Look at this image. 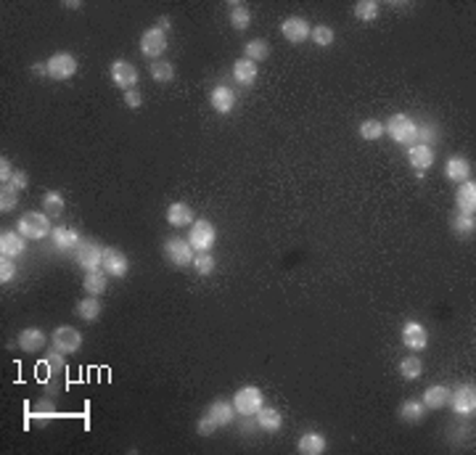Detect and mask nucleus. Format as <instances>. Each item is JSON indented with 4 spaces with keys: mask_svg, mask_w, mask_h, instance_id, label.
Segmentation results:
<instances>
[{
    "mask_svg": "<svg viewBox=\"0 0 476 455\" xmlns=\"http://www.w3.org/2000/svg\"><path fill=\"white\" fill-rule=\"evenodd\" d=\"M236 416L238 413H236V408H233V402H228V400H215V402L204 411V416L198 418L196 432L201 437L215 434L222 426H230V424L236 421Z\"/></svg>",
    "mask_w": 476,
    "mask_h": 455,
    "instance_id": "f257e3e1",
    "label": "nucleus"
},
{
    "mask_svg": "<svg viewBox=\"0 0 476 455\" xmlns=\"http://www.w3.org/2000/svg\"><path fill=\"white\" fill-rule=\"evenodd\" d=\"M384 130H386V135L395 143H402V146H413L418 140V122L413 117H408V114H402V112H397V114L386 119Z\"/></svg>",
    "mask_w": 476,
    "mask_h": 455,
    "instance_id": "f03ea898",
    "label": "nucleus"
},
{
    "mask_svg": "<svg viewBox=\"0 0 476 455\" xmlns=\"http://www.w3.org/2000/svg\"><path fill=\"white\" fill-rule=\"evenodd\" d=\"M262 405H265V397H262V389L254 387V384L241 387L236 395H233V408H236L238 416L243 418H254Z\"/></svg>",
    "mask_w": 476,
    "mask_h": 455,
    "instance_id": "7ed1b4c3",
    "label": "nucleus"
},
{
    "mask_svg": "<svg viewBox=\"0 0 476 455\" xmlns=\"http://www.w3.org/2000/svg\"><path fill=\"white\" fill-rule=\"evenodd\" d=\"M16 228H19V233L27 241H40V238L51 236V231H53L51 228V218L45 212H27V215H21Z\"/></svg>",
    "mask_w": 476,
    "mask_h": 455,
    "instance_id": "20e7f679",
    "label": "nucleus"
},
{
    "mask_svg": "<svg viewBox=\"0 0 476 455\" xmlns=\"http://www.w3.org/2000/svg\"><path fill=\"white\" fill-rule=\"evenodd\" d=\"M188 244L194 246V252H212L217 244V228L209 220H196L188 228Z\"/></svg>",
    "mask_w": 476,
    "mask_h": 455,
    "instance_id": "39448f33",
    "label": "nucleus"
},
{
    "mask_svg": "<svg viewBox=\"0 0 476 455\" xmlns=\"http://www.w3.org/2000/svg\"><path fill=\"white\" fill-rule=\"evenodd\" d=\"M167 45H170V40H167V32H161L157 24L154 27H148L143 35H140V53L146 56V59L157 61L164 56V51H167Z\"/></svg>",
    "mask_w": 476,
    "mask_h": 455,
    "instance_id": "423d86ee",
    "label": "nucleus"
},
{
    "mask_svg": "<svg viewBox=\"0 0 476 455\" xmlns=\"http://www.w3.org/2000/svg\"><path fill=\"white\" fill-rule=\"evenodd\" d=\"M164 257L170 259L175 268H188V265H194V257H196V252H194V246L188 244V238H167L164 241Z\"/></svg>",
    "mask_w": 476,
    "mask_h": 455,
    "instance_id": "0eeeda50",
    "label": "nucleus"
},
{
    "mask_svg": "<svg viewBox=\"0 0 476 455\" xmlns=\"http://www.w3.org/2000/svg\"><path fill=\"white\" fill-rule=\"evenodd\" d=\"M103 249L98 241H90V238H82L79 246L75 249V259L82 270H98L101 262H103Z\"/></svg>",
    "mask_w": 476,
    "mask_h": 455,
    "instance_id": "6e6552de",
    "label": "nucleus"
},
{
    "mask_svg": "<svg viewBox=\"0 0 476 455\" xmlns=\"http://www.w3.org/2000/svg\"><path fill=\"white\" fill-rule=\"evenodd\" d=\"M77 69H79L77 59L72 53H66V51H59V53H53L48 59V77L51 79H59V82L72 79L77 75Z\"/></svg>",
    "mask_w": 476,
    "mask_h": 455,
    "instance_id": "1a4fd4ad",
    "label": "nucleus"
},
{
    "mask_svg": "<svg viewBox=\"0 0 476 455\" xmlns=\"http://www.w3.org/2000/svg\"><path fill=\"white\" fill-rule=\"evenodd\" d=\"M458 416H474L476 411V387L474 384H460L455 392H450V402Z\"/></svg>",
    "mask_w": 476,
    "mask_h": 455,
    "instance_id": "9d476101",
    "label": "nucleus"
},
{
    "mask_svg": "<svg viewBox=\"0 0 476 455\" xmlns=\"http://www.w3.org/2000/svg\"><path fill=\"white\" fill-rule=\"evenodd\" d=\"M101 268L109 273V278H124L130 273V259L127 255L117 249V246H106L103 249V262H101Z\"/></svg>",
    "mask_w": 476,
    "mask_h": 455,
    "instance_id": "9b49d317",
    "label": "nucleus"
},
{
    "mask_svg": "<svg viewBox=\"0 0 476 455\" xmlns=\"http://www.w3.org/2000/svg\"><path fill=\"white\" fill-rule=\"evenodd\" d=\"M402 344L410 350V352H423L429 347V331L418 323V320H408L402 326Z\"/></svg>",
    "mask_w": 476,
    "mask_h": 455,
    "instance_id": "f8f14e48",
    "label": "nucleus"
},
{
    "mask_svg": "<svg viewBox=\"0 0 476 455\" xmlns=\"http://www.w3.org/2000/svg\"><path fill=\"white\" fill-rule=\"evenodd\" d=\"M53 347L64 352V355H72V352H77L79 347H82V334H79L77 328H72V326H59L53 334Z\"/></svg>",
    "mask_w": 476,
    "mask_h": 455,
    "instance_id": "ddd939ff",
    "label": "nucleus"
},
{
    "mask_svg": "<svg viewBox=\"0 0 476 455\" xmlns=\"http://www.w3.org/2000/svg\"><path fill=\"white\" fill-rule=\"evenodd\" d=\"M310 32H313V27L307 24L304 16H286L283 24H280V35L289 40V42H304V40H310Z\"/></svg>",
    "mask_w": 476,
    "mask_h": 455,
    "instance_id": "4468645a",
    "label": "nucleus"
},
{
    "mask_svg": "<svg viewBox=\"0 0 476 455\" xmlns=\"http://www.w3.org/2000/svg\"><path fill=\"white\" fill-rule=\"evenodd\" d=\"M111 82L117 85L119 90H133L135 85H138V69L130 64V61H114L111 64Z\"/></svg>",
    "mask_w": 476,
    "mask_h": 455,
    "instance_id": "2eb2a0df",
    "label": "nucleus"
},
{
    "mask_svg": "<svg viewBox=\"0 0 476 455\" xmlns=\"http://www.w3.org/2000/svg\"><path fill=\"white\" fill-rule=\"evenodd\" d=\"M51 241H53V246L59 249V252H72L75 255V249L79 246V233L77 228H72V225H56L53 231H51Z\"/></svg>",
    "mask_w": 476,
    "mask_h": 455,
    "instance_id": "dca6fc26",
    "label": "nucleus"
},
{
    "mask_svg": "<svg viewBox=\"0 0 476 455\" xmlns=\"http://www.w3.org/2000/svg\"><path fill=\"white\" fill-rule=\"evenodd\" d=\"M209 103H212V109H215L217 114H230L238 103L236 90L228 88V85H217V88H212V93H209Z\"/></svg>",
    "mask_w": 476,
    "mask_h": 455,
    "instance_id": "f3484780",
    "label": "nucleus"
},
{
    "mask_svg": "<svg viewBox=\"0 0 476 455\" xmlns=\"http://www.w3.org/2000/svg\"><path fill=\"white\" fill-rule=\"evenodd\" d=\"M455 204L460 215H474L476 212V183L471 178L463 180L455 191Z\"/></svg>",
    "mask_w": 476,
    "mask_h": 455,
    "instance_id": "a211bd4d",
    "label": "nucleus"
},
{
    "mask_svg": "<svg viewBox=\"0 0 476 455\" xmlns=\"http://www.w3.org/2000/svg\"><path fill=\"white\" fill-rule=\"evenodd\" d=\"M164 218H167V222H170L172 228H185V225H194V222H196L194 209H191L185 201H172V204L167 207Z\"/></svg>",
    "mask_w": 476,
    "mask_h": 455,
    "instance_id": "6ab92c4d",
    "label": "nucleus"
},
{
    "mask_svg": "<svg viewBox=\"0 0 476 455\" xmlns=\"http://www.w3.org/2000/svg\"><path fill=\"white\" fill-rule=\"evenodd\" d=\"M426 411H429V408L423 405V400H405V402L399 405V411H397V418H399L402 424L418 426V424H423Z\"/></svg>",
    "mask_w": 476,
    "mask_h": 455,
    "instance_id": "aec40b11",
    "label": "nucleus"
},
{
    "mask_svg": "<svg viewBox=\"0 0 476 455\" xmlns=\"http://www.w3.org/2000/svg\"><path fill=\"white\" fill-rule=\"evenodd\" d=\"M24 252H27V241H24L21 233H14V231H3L0 233V257L16 259Z\"/></svg>",
    "mask_w": 476,
    "mask_h": 455,
    "instance_id": "412c9836",
    "label": "nucleus"
},
{
    "mask_svg": "<svg viewBox=\"0 0 476 455\" xmlns=\"http://www.w3.org/2000/svg\"><path fill=\"white\" fill-rule=\"evenodd\" d=\"M16 344H19L24 352H40V350H45V344H48V337H45V331H42V328H35V326H29V328L19 331V339H16Z\"/></svg>",
    "mask_w": 476,
    "mask_h": 455,
    "instance_id": "4be33fe9",
    "label": "nucleus"
},
{
    "mask_svg": "<svg viewBox=\"0 0 476 455\" xmlns=\"http://www.w3.org/2000/svg\"><path fill=\"white\" fill-rule=\"evenodd\" d=\"M408 159H410V164H413L416 170L426 172V170H432V164H434V148L426 146V143H413V146H408Z\"/></svg>",
    "mask_w": 476,
    "mask_h": 455,
    "instance_id": "5701e85b",
    "label": "nucleus"
},
{
    "mask_svg": "<svg viewBox=\"0 0 476 455\" xmlns=\"http://www.w3.org/2000/svg\"><path fill=\"white\" fill-rule=\"evenodd\" d=\"M228 21H230V27H233L236 32L249 29V24H252V11H249V5H246V3H238V0H230V3H228Z\"/></svg>",
    "mask_w": 476,
    "mask_h": 455,
    "instance_id": "b1692460",
    "label": "nucleus"
},
{
    "mask_svg": "<svg viewBox=\"0 0 476 455\" xmlns=\"http://www.w3.org/2000/svg\"><path fill=\"white\" fill-rule=\"evenodd\" d=\"M326 447H328V442L320 432H304L297 442V450L302 455H323Z\"/></svg>",
    "mask_w": 476,
    "mask_h": 455,
    "instance_id": "393cba45",
    "label": "nucleus"
},
{
    "mask_svg": "<svg viewBox=\"0 0 476 455\" xmlns=\"http://www.w3.org/2000/svg\"><path fill=\"white\" fill-rule=\"evenodd\" d=\"M471 175V161L466 157H450L447 159V164H445V178L453 180V183H463V180H468Z\"/></svg>",
    "mask_w": 476,
    "mask_h": 455,
    "instance_id": "a878e982",
    "label": "nucleus"
},
{
    "mask_svg": "<svg viewBox=\"0 0 476 455\" xmlns=\"http://www.w3.org/2000/svg\"><path fill=\"white\" fill-rule=\"evenodd\" d=\"M254 424H257L262 432H267V434H276L280 432V426H283V416L278 413L276 408H259V413L254 416Z\"/></svg>",
    "mask_w": 476,
    "mask_h": 455,
    "instance_id": "bb28decb",
    "label": "nucleus"
},
{
    "mask_svg": "<svg viewBox=\"0 0 476 455\" xmlns=\"http://www.w3.org/2000/svg\"><path fill=\"white\" fill-rule=\"evenodd\" d=\"M106 286H109V273L98 268V270H88L85 278H82V289L88 291V294H93V297H101L103 291H106Z\"/></svg>",
    "mask_w": 476,
    "mask_h": 455,
    "instance_id": "cd10ccee",
    "label": "nucleus"
},
{
    "mask_svg": "<svg viewBox=\"0 0 476 455\" xmlns=\"http://www.w3.org/2000/svg\"><path fill=\"white\" fill-rule=\"evenodd\" d=\"M450 402V389L445 387V384H432L426 392H423V405L429 408V411H439V408H445Z\"/></svg>",
    "mask_w": 476,
    "mask_h": 455,
    "instance_id": "c85d7f7f",
    "label": "nucleus"
},
{
    "mask_svg": "<svg viewBox=\"0 0 476 455\" xmlns=\"http://www.w3.org/2000/svg\"><path fill=\"white\" fill-rule=\"evenodd\" d=\"M75 313H77L82 320H88V323H93V320H98L101 313H103V304H101L98 297H93V294H88V297H82L77 302V307H75Z\"/></svg>",
    "mask_w": 476,
    "mask_h": 455,
    "instance_id": "c756f323",
    "label": "nucleus"
},
{
    "mask_svg": "<svg viewBox=\"0 0 476 455\" xmlns=\"http://www.w3.org/2000/svg\"><path fill=\"white\" fill-rule=\"evenodd\" d=\"M233 79H236L238 85H243V88L254 85V79H257V64L249 59L236 61L233 64Z\"/></svg>",
    "mask_w": 476,
    "mask_h": 455,
    "instance_id": "7c9ffc66",
    "label": "nucleus"
},
{
    "mask_svg": "<svg viewBox=\"0 0 476 455\" xmlns=\"http://www.w3.org/2000/svg\"><path fill=\"white\" fill-rule=\"evenodd\" d=\"M243 59H249V61H265V59H270V42L267 40H249L246 45H243Z\"/></svg>",
    "mask_w": 476,
    "mask_h": 455,
    "instance_id": "2f4dec72",
    "label": "nucleus"
},
{
    "mask_svg": "<svg viewBox=\"0 0 476 455\" xmlns=\"http://www.w3.org/2000/svg\"><path fill=\"white\" fill-rule=\"evenodd\" d=\"M64 207H66V201H64L61 191H45V196H42V212L48 218H61L64 215Z\"/></svg>",
    "mask_w": 476,
    "mask_h": 455,
    "instance_id": "473e14b6",
    "label": "nucleus"
},
{
    "mask_svg": "<svg viewBox=\"0 0 476 455\" xmlns=\"http://www.w3.org/2000/svg\"><path fill=\"white\" fill-rule=\"evenodd\" d=\"M397 368H399V376L405 378V381H416V378H421V374H423V360L416 355H408L399 360Z\"/></svg>",
    "mask_w": 476,
    "mask_h": 455,
    "instance_id": "72a5a7b5",
    "label": "nucleus"
},
{
    "mask_svg": "<svg viewBox=\"0 0 476 455\" xmlns=\"http://www.w3.org/2000/svg\"><path fill=\"white\" fill-rule=\"evenodd\" d=\"M357 133H360V138L362 140H381L386 130H384V122H378V119H365V122H360Z\"/></svg>",
    "mask_w": 476,
    "mask_h": 455,
    "instance_id": "f704fd0d",
    "label": "nucleus"
},
{
    "mask_svg": "<svg viewBox=\"0 0 476 455\" xmlns=\"http://www.w3.org/2000/svg\"><path fill=\"white\" fill-rule=\"evenodd\" d=\"M16 207H19V191L11 183L0 185V212L5 215V212H14Z\"/></svg>",
    "mask_w": 476,
    "mask_h": 455,
    "instance_id": "c9c22d12",
    "label": "nucleus"
},
{
    "mask_svg": "<svg viewBox=\"0 0 476 455\" xmlns=\"http://www.w3.org/2000/svg\"><path fill=\"white\" fill-rule=\"evenodd\" d=\"M151 77L157 79V82H161V85H164V82H172V79H175V66L164 59L151 61Z\"/></svg>",
    "mask_w": 476,
    "mask_h": 455,
    "instance_id": "e433bc0d",
    "label": "nucleus"
},
{
    "mask_svg": "<svg viewBox=\"0 0 476 455\" xmlns=\"http://www.w3.org/2000/svg\"><path fill=\"white\" fill-rule=\"evenodd\" d=\"M378 5L376 0H357L355 3V16L360 21H373L378 16Z\"/></svg>",
    "mask_w": 476,
    "mask_h": 455,
    "instance_id": "4c0bfd02",
    "label": "nucleus"
},
{
    "mask_svg": "<svg viewBox=\"0 0 476 455\" xmlns=\"http://www.w3.org/2000/svg\"><path fill=\"white\" fill-rule=\"evenodd\" d=\"M453 231H455L458 236H474L476 218L474 215H460V212H458L455 218H453Z\"/></svg>",
    "mask_w": 476,
    "mask_h": 455,
    "instance_id": "58836bf2",
    "label": "nucleus"
},
{
    "mask_svg": "<svg viewBox=\"0 0 476 455\" xmlns=\"http://www.w3.org/2000/svg\"><path fill=\"white\" fill-rule=\"evenodd\" d=\"M310 40H313L315 45H320V48H328V45H334L336 35H334V29H331V27L317 24V27H313V32H310Z\"/></svg>",
    "mask_w": 476,
    "mask_h": 455,
    "instance_id": "ea45409f",
    "label": "nucleus"
},
{
    "mask_svg": "<svg viewBox=\"0 0 476 455\" xmlns=\"http://www.w3.org/2000/svg\"><path fill=\"white\" fill-rule=\"evenodd\" d=\"M194 268H196L198 276H209L215 268H217V262L212 257V252H196V257H194Z\"/></svg>",
    "mask_w": 476,
    "mask_h": 455,
    "instance_id": "a19ab883",
    "label": "nucleus"
},
{
    "mask_svg": "<svg viewBox=\"0 0 476 455\" xmlns=\"http://www.w3.org/2000/svg\"><path fill=\"white\" fill-rule=\"evenodd\" d=\"M16 276V262L11 257H0V283H11Z\"/></svg>",
    "mask_w": 476,
    "mask_h": 455,
    "instance_id": "79ce46f5",
    "label": "nucleus"
},
{
    "mask_svg": "<svg viewBox=\"0 0 476 455\" xmlns=\"http://www.w3.org/2000/svg\"><path fill=\"white\" fill-rule=\"evenodd\" d=\"M64 352H59L56 347L53 350H48V355H45V365H48V371H61L64 368Z\"/></svg>",
    "mask_w": 476,
    "mask_h": 455,
    "instance_id": "37998d69",
    "label": "nucleus"
},
{
    "mask_svg": "<svg viewBox=\"0 0 476 455\" xmlns=\"http://www.w3.org/2000/svg\"><path fill=\"white\" fill-rule=\"evenodd\" d=\"M436 138V127L434 125H418V140L416 143H432V140Z\"/></svg>",
    "mask_w": 476,
    "mask_h": 455,
    "instance_id": "c03bdc74",
    "label": "nucleus"
},
{
    "mask_svg": "<svg viewBox=\"0 0 476 455\" xmlns=\"http://www.w3.org/2000/svg\"><path fill=\"white\" fill-rule=\"evenodd\" d=\"M124 106H127V109H140V106H143V96H140L138 88H133V90L124 93Z\"/></svg>",
    "mask_w": 476,
    "mask_h": 455,
    "instance_id": "a18cd8bd",
    "label": "nucleus"
},
{
    "mask_svg": "<svg viewBox=\"0 0 476 455\" xmlns=\"http://www.w3.org/2000/svg\"><path fill=\"white\" fill-rule=\"evenodd\" d=\"M14 167H11V161L5 157H0V185H5V183H11V178H14Z\"/></svg>",
    "mask_w": 476,
    "mask_h": 455,
    "instance_id": "49530a36",
    "label": "nucleus"
},
{
    "mask_svg": "<svg viewBox=\"0 0 476 455\" xmlns=\"http://www.w3.org/2000/svg\"><path fill=\"white\" fill-rule=\"evenodd\" d=\"M11 185H14L19 194H21V191H27V188H29V175H27L24 170H16V172H14V178H11Z\"/></svg>",
    "mask_w": 476,
    "mask_h": 455,
    "instance_id": "de8ad7c7",
    "label": "nucleus"
},
{
    "mask_svg": "<svg viewBox=\"0 0 476 455\" xmlns=\"http://www.w3.org/2000/svg\"><path fill=\"white\" fill-rule=\"evenodd\" d=\"M32 75H45V77H48V61H45V64H42V61H40V64H32Z\"/></svg>",
    "mask_w": 476,
    "mask_h": 455,
    "instance_id": "09e8293b",
    "label": "nucleus"
},
{
    "mask_svg": "<svg viewBox=\"0 0 476 455\" xmlns=\"http://www.w3.org/2000/svg\"><path fill=\"white\" fill-rule=\"evenodd\" d=\"M157 27L161 29V32H167V29H170V16H159Z\"/></svg>",
    "mask_w": 476,
    "mask_h": 455,
    "instance_id": "8fccbe9b",
    "label": "nucleus"
},
{
    "mask_svg": "<svg viewBox=\"0 0 476 455\" xmlns=\"http://www.w3.org/2000/svg\"><path fill=\"white\" fill-rule=\"evenodd\" d=\"M392 8H397V11H405V8H410V3H389Z\"/></svg>",
    "mask_w": 476,
    "mask_h": 455,
    "instance_id": "3c124183",
    "label": "nucleus"
},
{
    "mask_svg": "<svg viewBox=\"0 0 476 455\" xmlns=\"http://www.w3.org/2000/svg\"><path fill=\"white\" fill-rule=\"evenodd\" d=\"M79 5H82L79 0H66V3H64V8H79Z\"/></svg>",
    "mask_w": 476,
    "mask_h": 455,
    "instance_id": "603ef678",
    "label": "nucleus"
}]
</instances>
